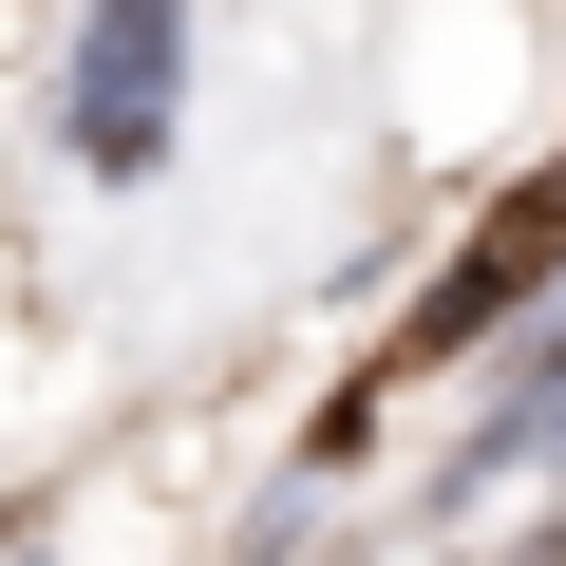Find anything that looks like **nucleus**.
<instances>
[{
	"label": "nucleus",
	"instance_id": "obj_3",
	"mask_svg": "<svg viewBox=\"0 0 566 566\" xmlns=\"http://www.w3.org/2000/svg\"><path fill=\"white\" fill-rule=\"evenodd\" d=\"M547 566H566V547H547Z\"/></svg>",
	"mask_w": 566,
	"mask_h": 566
},
{
	"label": "nucleus",
	"instance_id": "obj_1",
	"mask_svg": "<svg viewBox=\"0 0 566 566\" xmlns=\"http://www.w3.org/2000/svg\"><path fill=\"white\" fill-rule=\"evenodd\" d=\"M76 151L95 170H151L170 151V0H95V20H76Z\"/></svg>",
	"mask_w": 566,
	"mask_h": 566
},
{
	"label": "nucleus",
	"instance_id": "obj_2",
	"mask_svg": "<svg viewBox=\"0 0 566 566\" xmlns=\"http://www.w3.org/2000/svg\"><path fill=\"white\" fill-rule=\"evenodd\" d=\"M547 264H566V189H510V208L472 227V264L434 283V303H416V359H453L472 322H510V303H528V283H547Z\"/></svg>",
	"mask_w": 566,
	"mask_h": 566
}]
</instances>
